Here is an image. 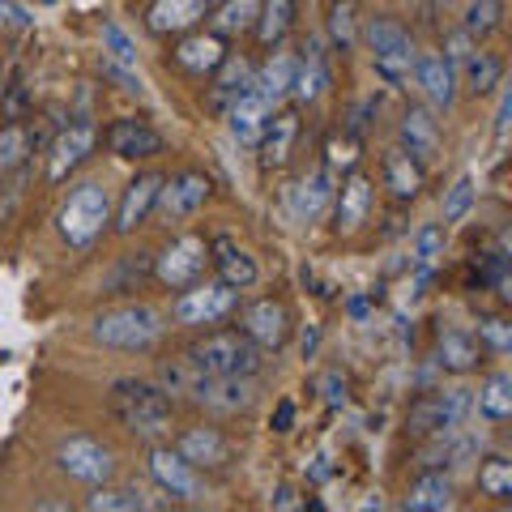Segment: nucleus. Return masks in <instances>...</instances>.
<instances>
[{"label": "nucleus", "instance_id": "obj_39", "mask_svg": "<svg viewBox=\"0 0 512 512\" xmlns=\"http://www.w3.org/2000/svg\"><path fill=\"white\" fill-rule=\"evenodd\" d=\"M30 154H35V133H30L26 124H5L0 128V175L26 167Z\"/></svg>", "mask_w": 512, "mask_h": 512}, {"label": "nucleus", "instance_id": "obj_24", "mask_svg": "<svg viewBox=\"0 0 512 512\" xmlns=\"http://www.w3.org/2000/svg\"><path fill=\"white\" fill-rule=\"evenodd\" d=\"M222 56H227V43H222L214 30L210 35L197 30V35H184L180 43H175V64H180L184 73H192V77H210L222 64Z\"/></svg>", "mask_w": 512, "mask_h": 512}, {"label": "nucleus", "instance_id": "obj_49", "mask_svg": "<svg viewBox=\"0 0 512 512\" xmlns=\"http://www.w3.org/2000/svg\"><path fill=\"white\" fill-rule=\"evenodd\" d=\"M320 397H325V402H329L333 410H342V406L350 402V380L338 372V367L320 376Z\"/></svg>", "mask_w": 512, "mask_h": 512}, {"label": "nucleus", "instance_id": "obj_10", "mask_svg": "<svg viewBox=\"0 0 512 512\" xmlns=\"http://www.w3.org/2000/svg\"><path fill=\"white\" fill-rule=\"evenodd\" d=\"M150 478L158 483V491L167 495V500H180V504H197L201 495H205V483H201V470H192L188 461L175 453V448L167 444H158L150 448Z\"/></svg>", "mask_w": 512, "mask_h": 512}, {"label": "nucleus", "instance_id": "obj_29", "mask_svg": "<svg viewBox=\"0 0 512 512\" xmlns=\"http://www.w3.org/2000/svg\"><path fill=\"white\" fill-rule=\"evenodd\" d=\"M457 86H466L474 99H483V94L491 90H500L504 86V60L495 56V52H470V60L457 69Z\"/></svg>", "mask_w": 512, "mask_h": 512}, {"label": "nucleus", "instance_id": "obj_58", "mask_svg": "<svg viewBox=\"0 0 512 512\" xmlns=\"http://www.w3.org/2000/svg\"><path fill=\"white\" fill-rule=\"evenodd\" d=\"M350 316L363 320V316H367V299H350Z\"/></svg>", "mask_w": 512, "mask_h": 512}, {"label": "nucleus", "instance_id": "obj_47", "mask_svg": "<svg viewBox=\"0 0 512 512\" xmlns=\"http://www.w3.org/2000/svg\"><path fill=\"white\" fill-rule=\"evenodd\" d=\"M355 163H359V137H355V133L329 137L325 167H329V171H355Z\"/></svg>", "mask_w": 512, "mask_h": 512}, {"label": "nucleus", "instance_id": "obj_8", "mask_svg": "<svg viewBox=\"0 0 512 512\" xmlns=\"http://www.w3.org/2000/svg\"><path fill=\"white\" fill-rule=\"evenodd\" d=\"M56 466L86 487H103L116 478V453L90 436H69L56 448Z\"/></svg>", "mask_w": 512, "mask_h": 512}, {"label": "nucleus", "instance_id": "obj_45", "mask_svg": "<svg viewBox=\"0 0 512 512\" xmlns=\"http://www.w3.org/2000/svg\"><path fill=\"white\" fill-rule=\"evenodd\" d=\"M440 256H444V231H440V222H423L419 235H414V265L431 269Z\"/></svg>", "mask_w": 512, "mask_h": 512}, {"label": "nucleus", "instance_id": "obj_31", "mask_svg": "<svg viewBox=\"0 0 512 512\" xmlns=\"http://www.w3.org/2000/svg\"><path fill=\"white\" fill-rule=\"evenodd\" d=\"M384 184H389V192L397 201H414L423 192V167L414 163L402 146H393L384 154Z\"/></svg>", "mask_w": 512, "mask_h": 512}, {"label": "nucleus", "instance_id": "obj_50", "mask_svg": "<svg viewBox=\"0 0 512 512\" xmlns=\"http://www.w3.org/2000/svg\"><path fill=\"white\" fill-rule=\"evenodd\" d=\"M99 69H103V77L107 82H116L120 90H128V94H141V77H137V69H128V64H116V60H99Z\"/></svg>", "mask_w": 512, "mask_h": 512}, {"label": "nucleus", "instance_id": "obj_46", "mask_svg": "<svg viewBox=\"0 0 512 512\" xmlns=\"http://www.w3.org/2000/svg\"><path fill=\"white\" fill-rule=\"evenodd\" d=\"M478 346L495 350V355H508L512 350V325L504 316H483L478 320Z\"/></svg>", "mask_w": 512, "mask_h": 512}, {"label": "nucleus", "instance_id": "obj_44", "mask_svg": "<svg viewBox=\"0 0 512 512\" xmlns=\"http://www.w3.org/2000/svg\"><path fill=\"white\" fill-rule=\"evenodd\" d=\"M474 197H478V188H474V175H457L453 188L444 192V201H440V214L444 222H461L470 210H474Z\"/></svg>", "mask_w": 512, "mask_h": 512}, {"label": "nucleus", "instance_id": "obj_26", "mask_svg": "<svg viewBox=\"0 0 512 512\" xmlns=\"http://www.w3.org/2000/svg\"><path fill=\"white\" fill-rule=\"evenodd\" d=\"M295 137H299V116L295 111H274L269 116V124H265V133H261V167H282L286 158H291V150H295Z\"/></svg>", "mask_w": 512, "mask_h": 512}, {"label": "nucleus", "instance_id": "obj_9", "mask_svg": "<svg viewBox=\"0 0 512 512\" xmlns=\"http://www.w3.org/2000/svg\"><path fill=\"white\" fill-rule=\"evenodd\" d=\"M256 393H261L256 376H205V372L192 376V389H188L192 402L214 414H244L256 406Z\"/></svg>", "mask_w": 512, "mask_h": 512}, {"label": "nucleus", "instance_id": "obj_57", "mask_svg": "<svg viewBox=\"0 0 512 512\" xmlns=\"http://www.w3.org/2000/svg\"><path fill=\"white\" fill-rule=\"evenodd\" d=\"M329 474H333V470H329V461H325V457H316V461H312V478H316V483H325Z\"/></svg>", "mask_w": 512, "mask_h": 512}, {"label": "nucleus", "instance_id": "obj_36", "mask_svg": "<svg viewBox=\"0 0 512 512\" xmlns=\"http://www.w3.org/2000/svg\"><path fill=\"white\" fill-rule=\"evenodd\" d=\"M325 39H329L333 52H350V47L359 43V5L355 0H329Z\"/></svg>", "mask_w": 512, "mask_h": 512}, {"label": "nucleus", "instance_id": "obj_51", "mask_svg": "<svg viewBox=\"0 0 512 512\" xmlns=\"http://www.w3.org/2000/svg\"><path fill=\"white\" fill-rule=\"evenodd\" d=\"M474 47H478V43L466 35V30H453V35L444 39V60L453 64V69H461V64L470 60V52H474Z\"/></svg>", "mask_w": 512, "mask_h": 512}, {"label": "nucleus", "instance_id": "obj_1", "mask_svg": "<svg viewBox=\"0 0 512 512\" xmlns=\"http://www.w3.org/2000/svg\"><path fill=\"white\" fill-rule=\"evenodd\" d=\"M167 333V316L154 308V303H116V308H103L90 320V338L111 350H150L163 342Z\"/></svg>", "mask_w": 512, "mask_h": 512}, {"label": "nucleus", "instance_id": "obj_52", "mask_svg": "<svg viewBox=\"0 0 512 512\" xmlns=\"http://www.w3.org/2000/svg\"><path fill=\"white\" fill-rule=\"evenodd\" d=\"M0 26H9V30H30V26H35V13L22 9L18 0H0Z\"/></svg>", "mask_w": 512, "mask_h": 512}, {"label": "nucleus", "instance_id": "obj_20", "mask_svg": "<svg viewBox=\"0 0 512 512\" xmlns=\"http://www.w3.org/2000/svg\"><path fill=\"white\" fill-rule=\"evenodd\" d=\"M210 265L218 269V282H227L231 291H248L261 278V265H256V256L248 248H239L231 235H218L210 244Z\"/></svg>", "mask_w": 512, "mask_h": 512}, {"label": "nucleus", "instance_id": "obj_5", "mask_svg": "<svg viewBox=\"0 0 512 512\" xmlns=\"http://www.w3.org/2000/svg\"><path fill=\"white\" fill-rule=\"evenodd\" d=\"M184 359L205 376H256L265 367V350L248 342L244 333L218 329V333H205L201 342H192Z\"/></svg>", "mask_w": 512, "mask_h": 512}, {"label": "nucleus", "instance_id": "obj_15", "mask_svg": "<svg viewBox=\"0 0 512 512\" xmlns=\"http://www.w3.org/2000/svg\"><path fill=\"white\" fill-rule=\"evenodd\" d=\"M414 86L423 90L427 107L436 111H448L457 103V69L436 52H419V60H414Z\"/></svg>", "mask_w": 512, "mask_h": 512}, {"label": "nucleus", "instance_id": "obj_18", "mask_svg": "<svg viewBox=\"0 0 512 512\" xmlns=\"http://www.w3.org/2000/svg\"><path fill=\"white\" fill-rule=\"evenodd\" d=\"M329 56H325V43L320 39H308L303 43V56L295 60V77H291V99L299 103V107H308V103H316L320 94L329 90Z\"/></svg>", "mask_w": 512, "mask_h": 512}, {"label": "nucleus", "instance_id": "obj_34", "mask_svg": "<svg viewBox=\"0 0 512 512\" xmlns=\"http://www.w3.org/2000/svg\"><path fill=\"white\" fill-rule=\"evenodd\" d=\"M154 278V252H128L116 261V269L103 278V286L111 295H133L141 291V282Z\"/></svg>", "mask_w": 512, "mask_h": 512}, {"label": "nucleus", "instance_id": "obj_33", "mask_svg": "<svg viewBox=\"0 0 512 512\" xmlns=\"http://www.w3.org/2000/svg\"><path fill=\"white\" fill-rule=\"evenodd\" d=\"M167 500H150L141 487H94V495H86L90 512H146V508H163Z\"/></svg>", "mask_w": 512, "mask_h": 512}, {"label": "nucleus", "instance_id": "obj_27", "mask_svg": "<svg viewBox=\"0 0 512 512\" xmlns=\"http://www.w3.org/2000/svg\"><path fill=\"white\" fill-rule=\"evenodd\" d=\"M457 504V487L453 478H448L444 470H427L414 478V487L406 495V512H448Z\"/></svg>", "mask_w": 512, "mask_h": 512}, {"label": "nucleus", "instance_id": "obj_32", "mask_svg": "<svg viewBox=\"0 0 512 512\" xmlns=\"http://www.w3.org/2000/svg\"><path fill=\"white\" fill-rule=\"evenodd\" d=\"M436 363L444 367V372H453V376H470L474 367H478V355H483V346H478L466 329H448L440 333V346H436Z\"/></svg>", "mask_w": 512, "mask_h": 512}, {"label": "nucleus", "instance_id": "obj_38", "mask_svg": "<svg viewBox=\"0 0 512 512\" xmlns=\"http://www.w3.org/2000/svg\"><path fill=\"white\" fill-rule=\"evenodd\" d=\"M500 26H504V0H466V9H461V30H466L474 43L491 39Z\"/></svg>", "mask_w": 512, "mask_h": 512}, {"label": "nucleus", "instance_id": "obj_22", "mask_svg": "<svg viewBox=\"0 0 512 512\" xmlns=\"http://www.w3.org/2000/svg\"><path fill=\"white\" fill-rule=\"evenodd\" d=\"M163 180H167V175H158V171H141L137 180L124 188V201L116 210V231L120 235H133L141 222L154 214V201H158V188H163Z\"/></svg>", "mask_w": 512, "mask_h": 512}, {"label": "nucleus", "instance_id": "obj_25", "mask_svg": "<svg viewBox=\"0 0 512 512\" xmlns=\"http://www.w3.org/2000/svg\"><path fill=\"white\" fill-rule=\"evenodd\" d=\"M367 214H372V180H367L363 171H350L346 184L338 192V210H333V222H338V231H359Z\"/></svg>", "mask_w": 512, "mask_h": 512}, {"label": "nucleus", "instance_id": "obj_2", "mask_svg": "<svg viewBox=\"0 0 512 512\" xmlns=\"http://www.w3.org/2000/svg\"><path fill=\"white\" fill-rule=\"evenodd\" d=\"M111 414L133 431V436H167L175 419V402L158 380H116L111 384Z\"/></svg>", "mask_w": 512, "mask_h": 512}, {"label": "nucleus", "instance_id": "obj_14", "mask_svg": "<svg viewBox=\"0 0 512 512\" xmlns=\"http://www.w3.org/2000/svg\"><path fill=\"white\" fill-rule=\"evenodd\" d=\"M239 333L261 350H282L286 338H291V316H286V308L278 299H256L244 308V329Z\"/></svg>", "mask_w": 512, "mask_h": 512}, {"label": "nucleus", "instance_id": "obj_28", "mask_svg": "<svg viewBox=\"0 0 512 512\" xmlns=\"http://www.w3.org/2000/svg\"><path fill=\"white\" fill-rule=\"evenodd\" d=\"M291 77H295V56L291 52H274L269 56L261 69L252 73V86H256V94L278 111V103H286L291 99Z\"/></svg>", "mask_w": 512, "mask_h": 512}, {"label": "nucleus", "instance_id": "obj_42", "mask_svg": "<svg viewBox=\"0 0 512 512\" xmlns=\"http://www.w3.org/2000/svg\"><path fill=\"white\" fill-rule=\"evenodd\" d=\"M436 406H440V431H461V423H466L470 410H474V393L466 389V384H457V389H440Z\"/></svg>", "mask_w": 512, "mask_h": 512}, {"label": "nucleus", "instance_id": "obj_12", "mask_svg": "<svg viewBox=\"0 0 512 512\" xmlns=\"http://www.w3.org/2000/svg\"><path fill=\"white\" fill-rule=\"evenodd\" d=\"M210 192H214L210 175H201V171H180V175H171V180H163L154 210H163L167 218H192L205 201H210Z\"/></svg>", "mask_w": 512, "mask_h": 512}, {"label": "nucleus", "instance_id": "obj_53", "mask_svg": "<svg viewBox=\"0 0 512 512\" xmlns=\"http://www.w3.org/2000/svg\"><path fill=\"white\" fill-rule=\"evenodd\" d=\"M508 116H512V90L500 86V103H495V141L508 137Z\"/></svg>", "mask_w": 512, "mask_h": 512}, {"label": "nucleus", "instance_id": "obj_13", "mask_svg": "<svg viewBox=\"0 0 512 512\" xmlns=\"http://www.w3.org/2000/svg\"><path fill=\"white\" fill-rule=\"evenodd\" d=\"M175 453H180L192 470H227L231 466V457H235V448L231 440L222 436L218 427H188L180 440H175Z\"/></svg>", "mask_w": 512, "mask_h": 512}, {"label": "nucleus", "instance_id": "obj_23", "mask_svg": "<svg viewBox=\"0 0 512 512\" xmlns=\"http://www.w3.org/2000/svg\"><path fill=\"white\" fill-rule=\"evenodd\" d=\"M210 18V0H154L146 26L154 35H188Z\"/></svg>", "mask_w": 512, "mask_h": 512}, {"label": "nucleus", "instance_id": "obj_11", "mask_svg": "<svg viewBox=\"0 0 512 512\" xmlns=\"http://www.w3.org/2000/svg\"><path fill=\"white\" fill-rule=\"evenodd\" d=\"M94 141H99V128L90 120H73L69 128H60L52 150H47V180L60 184L69 171H77L94 154Z\"/></svg>", "mask_w": 512, "mask_h": 512}, {"label": "nucleus", "instance_id": "obj_30", "mask_svg": "<svg viewBox=\"0 0 512 512\" xmlns=\"http://www.w3.org/2000/svg\"><path fill=\"white\" fill-rule=\"evenodd\" d=\"M252 73H256V69H252L244 56H231V52L222 56V64L210 73V77H214V86H210V103H214V111H227L235 94L244 90V86H252Z\"/></svg>", "mask_w": 512, "mask_h": 512}, {"label": "nucleus", "instance_id": "obj_7", "mask_svg": "<svg viewBox=\"0 0 512 512\" xmlns=\"http://www.w3.org/2000/svg\"><path fill=\"white\" fill-rule=\"evenodd\" d=\"M205 265H210V244H205L201 235H175L171 244L154 256V278L167 286V291H184L192 286Z\"/></svg>", "mask_w": 512, "mask_h": 512}, {"label": "nucleus", "instance_id": "obj_3", "mask_svg": "<svg viewBox=\"0 0 512 512\" xmlns=\"http://www.w3.org/2000/svg\"><path fill=\"white\" fill-rule=\"evenodd\" d=\"M359 39L372 52V69L384 86H406L414 77V60H419V47H414L410 30L397 18H367L359 26Z\"/></svg>", "mask_w": 512, "mask_h": 512}, {"label": "nucleus", "instance_id": "obj_4", "mask_svg": "<svg viewBox=\"0 0 512 512\" xmlns=\"http://www.w3.org/2000/svg\"><path fill=\"white\" fill-rule=\"evenodd\" d=\"M111 222V192L99 180H82L56 210V231L69 248H90Z\"/></svg>", "mask_w": 512, "mask_h": 512}, {"label": "nucleus", "instance_id": "obj_54", "mask_svg": "<svg viewBox=\"0 0 512 512\" xmlns=\"http://www.w3.org/2000/svg\"><path fill=\"white\" fill-rule=\"evenodd\" d=\"M291 427H295V402H291V397H282L278 410H274V431H282V436H286Z\"/></svg>", "mask_w": 512, "mask_h": 512}, {"label": "nucleus", "instance_id": "obj_41", "mask_svg": "<svg viewBox=\"0 0 512 512\" xmlns=\"http://www.w3.org/2000/svg\"><path fill=\"white\" fill-rule=\"evenodd\" d=\"M478 487H483V495H491V500L508 504L512 500V457L491 453L483 466H478Z\"/></svg>", "mask_w": 512, "mask_h": 512}, {"label": "nucleus", "instance_id": "obj_19", "mask_svg": "<svg viewBox=\"0 0 512 512\" xmlns=\"http://www.w3.org/2000/svg\"><path fill=\"white\" fill-rule=\"evenodd\" d=\"M107 150L116 158H128V163L154 158V154H163V133L150 128L146 120H137V116H124V120H116L107 128Z\"/></svg>", "mask_w": 512, "mask_h": 512}, {"label": "nucleus", "instance_id": "obj_37", "mask_svg": "<svg viewBox=\"0 0 512 512\" xmlns=\"http://www.w3.org/2000/svg\"><path fill=\"white\" fill-rule=\"evenodd\" d=\"M295 22V0H261V9H256V39L265 47H278L286 39V30Z\"/></svg>", "mask_w": 512, "mask_h": 512}, {"label": "nucleus", "instance_id": "obj_55", "mask_svg": "<svg viewBox=\"0 0 512 512\" xmlns=\"http://www.w3.org/2000/svg\"><path fill=\"white\" fill-rule=\"evenodd\" d=\"M299 350H303V359H316V350H320V329H316V325H308V329H303Z\"/></svg>", "mask_w": 512, "mask_h": 512}, {"label": "nucleus", "instance_id": "obj_6", "mask_svg": "<svg viewBox=\"0 0 512 512\" xmlns=\"http://www.w3.org/2000/svg\"><path fill=\"white\" fill-rule=\"evenodd\" d=\"M235 308H239V291H231L227 282H201V278L171 299V316L180 320V325H192V329L222 325Z\"/></svg>", "mask_w": 512, "mask_h": 512}, {"label": "nucleus", "instance_id": "obj_16", "mask_svg": "<svg viewBox=\"0 0 512 512\" xmlns=\"http://www.w3.org/2000/svg\"><path fill=\"white\" fill-rule=\"evenodd\" d=\"M397 137H402V150H406L419 167H427L431 158L440 154V141H444L440 120L431 116V107H406L402 124H397Z\"/></svg>", "mask_w": 512, "mask_h": 512}, {"label": "nucleus", "instance_id": "obj_43", "mask_svg": "<svg viewBox=\"0 0 512 512\" xmlns=\"http://www.w3.org/2000/svg\"><path fill=\"white\" fill-rule=\"evenodd\" d=\"M99 39H103V56H107V60L137 69V43H133V35H128L120 22H111V18H107V22L99 26Z\"/></svg>", "mask_w": 512, "mask_h": 512}, {"label": "nucleus", "instance_id": "obj_17", "mask_svg": "<svg viewBox=\"0 0 512 512\" xmlns=\"http://www.w3.org/2000/svg\"><path fill=\"white\" fill-rule=\"evenodd\" d=\"M222 116H227V128H231V137L239 141V146H256L261 133H265V124H269V116H274V107L256 94V86H244Z\"/></svg>", "mask_w": 512, "mask_h": 512}, {"label": "nucleus", "instance_id": "obj_21", "mask_svg": "<svg viewBox=\"0 0 512 512\" xmlns=\"http://www.w3.org/2000/svg\"><path fill=\"white\" fill-rule=\"evenodd\" d=\"M333 171L329 167H320L312 175H303L299 184L286 188V210H291L295 222H316L320 214L329 210V201H333Z\"/></svg>", "mask_w": 512, "mask_h": 512}, {"label": "nucleus", "instance_id": "obj_48", "mask_svg": "<svg viewBox=\"0 0 512 512\" xmlns=\"http://www.w3.org/2000/svg\"><path fill=\"white\" fill-rule=\"evenodd\" d=\"M410 431H414V436H436V431H440L436 393H431V397H419V402L410 406Z\"/></svg>", "mask_w": 512, "mask_h": 512}, {"label": "nucleus", "instance_id": "obj_40", "mask_svg": "<svg viewBox=\"0 0 512 512\" xmlns=\"http://www.w3.org/2000/svg\"><path fill=\"white\" fill-rule=\"evenodd\" d=\"M256 9H261V0H222L218 13H214V35L218 39H231V35H244V30L256 26Z\"/></svg>", "mask_w": 512, "mask_h": 512}, {"label": "nucleus", "instance_id": "obj_35", "mask_svg": "<svg viewBox=\"0 0 512 512\" xmlns=\"http://www.w3.org/2000/svg\"><path fill=\"white\" fill-rule=\"evenodd\" d=\"M474 410L483 414L487 423L512 419V376L508 372H491L483 380V389H478V397H474Z\"/></svg>", "mask_w": 512, "mask_h": 512}, {"label": "nucleus", "instance_id": "obj_56", "mask_svg": "<svg viewBox=\"0 0 512 512\" xmlns=\"http://www.w3.org/2000/svg\"><path fill=\"white\" fill-rule=\"evenodd\" d=\"M274 508H278V512H286V508H299V495H295V487H286V483H282V487L274 491Z\"/></svg>", "mask_w": 512, "mask_h": 512}, {"label": "nucleus", "instance_id": "obj_59", "mask_svg": "<svg viewBox=\"0 0 512 512\" xmlns=\"http://www.w3.org/2000/svg\"><path fill=\"white\" fill-rule=\"evenodd\" d=\"M210 5H214V0H210Z\"/></svg>", "mask_w": 512, "mask_h": 512}]
</instances>
